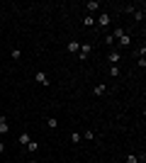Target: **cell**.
Instances as JSON below:
<instances>
[{
    "label": "cell",
    "mask_w": 146,
    "mask_h": 163,
    "mask_svg": "<svg viewBox=\"0 0 146 163\" xmlns=\"http://www.w3.org/2000/svg\"><path fill=\"white\" fill-rule=\"evenodd\" d=\"M66 49H68L71 54H78V49H80V41H75V39H73V41H68V46H66Z\"/></svg>",
    "instance_id": "5b68a950"
},
{
    "label": "cell",
    "mask_w": 146,
    "mask_h": 163,
    "mask_svg": "<svg viewBox=\"0 0 146 163\" xmlns=\"http://www.w3.org/2000/svg\"><path fill=\"white\" fill-rule=\"evenodd\" d=\"M46 127H49V129H56V127H59L56 117H49V119H46Z\"/></svg>",
    "instance_id": "9c48e42d"
},
{
    "label": "cell",
    "mask_w": 146,
    "mask_h": 163,
    "mask_svg": "<svg viewBox=\"0 0 146 163\" xmlns=\"http://www.w3.org/2000/svg\"><path fill=\"white\" fill-rule=\"evenodd\" d=\"M2 151H5V146H2V144H0V153H2Z\"/></svg>",
    "instance_id": "ac0fdd59"
},
{
    "label": "cell",
    "mask_w": 146,
    "mask_h": 163,
    "mask_svg": "<svg viewBox=\"0 0 146 163\" xmlns=\"http://www.w3.org/2000/svg\"><path fill=\"white\" fill-rule=\"evenodd\" d=\"M129 44H132V37H129V34L119 37V46H129Z\"/></svg>",
    "instance_id": "52a82bcc"
},
{
    "label": "cell",
    "mask_w": 146,
    "mask_h": 163,
    "mask_svg": "<svg viewBox=\"0 0 146 163\" xmlns=\"http://www.w3.org/2000/svg\"><path fill=\"white\" fill-rule=\"evenodd\" d=\"M29 141H32V139H29V134H27V131H22V134H20V144H25V146H27Z\"/></svg>",
    "instance_id": "30bf717a"
},
{
    "label": "cell",
    "mask_w": 146,
    "mask_h": 163,
    "mask_svg": "<svg viewBox=\"0 0 146 163\" xmlns=\"http://www.w3.org/2000/svg\"><path fill=\"white\" fill-rule=\"evenodd\" d=\"M36 149H39V144H34V141H29V144H27V151H32V153H34Z\"/></svg>",
    "instance_id": "5bb4252c"
},
{
    "label": "cell",
    "mask_w": 146,
    "mask_h": 163,
    "mask_svg": "<svg viewBox=\"0 0 146 163\" xmlns=\"http://www.w3.org/2000/svg\"><path fill=\"white\" fill-rule=\"evenodd\" d=\"M127 163H139V158H136L134 153H129V156H127Z\"/></svg>",
    "instance_id": "e0dca14e"
},
{
    "label": "cell",
    "mask_w": 146,
    "mask_h": 163,
    "mask_svg": "<svg viewBox=\"0 0 146 163\" xmlns=\"http://www.w3.org/2000/svg\"><path fill=\"white\" fill-rule=\"evenodd\" d=\"M119 59H122V54H119L117 49H112V51H110V54H107V61H110V64H117Z\"/></svg>",
    "instance_id": "3957f363"
},
{
    "label": "cell",
    "mask_w": 146,
    "mask_h": 163,
    "mask_svg": "<svg viewBox=\"0 0 146 163\" xmlns=\"http://www.w3.org/2000/svg\"><path fill=\"white\" fill-rule=\"evenodd\" d=\"M29 163H39V161H29Z\"/></svg>",
    "instance_id": "d6986e66"
},
{
    "label": "cell",
    "mask_w": 146,
    "mask_h": 163,
    "mask_svg": "<svg viewBox=\"0 0 146 163\" xmlns=\"http://www.w3.org/2000/svg\"><path fill=\"white\" fill-rule=\"evenodd\" d=\"M85 7H88V10H90V12H95V10H98V7H100V5H98V2H95V0H90V2H88V5H85Z\"/></svg>",
    "instance_id": "4fadbf2b"
},
{
    "label": "cell",
    "mask_w": 146,
    "mask_h": 163,
    "mask_svg": "<svg viewBox=\"0 0 146 163\" xmlns=\"http://www.w3.org/2000/svg\"><path fill=\"white\" fill-rule=\"evenodd\" d=\"M71 141H73V144H78V141H80V134H78V131H73V134H71Z\"/></svg>",
    "instance_id": "2e32d148"
},
{
    "label": "cell",
    "mask_w": 146,
    "mask_h": 163,
    "mask_svg": "<svg viewBox=\"0 0 146 163\" xmlns=\"http://www.w3.org/2000/svg\"><path fill=\"white\" fill-rule=\"evenodd\" d=\"M90 51H93V46H90V44H80V49H78V56H80V61H85V59L90 56Z\"/></svg>",
    "instance_id": "6da1fadb"
},
{
    "label": "cell",
    "mask_w": 146,
    "mask_h": 163,
    "mask_svg": "<svg viewBox=\"0 0 146 163\" xmlns=\"http://www.w3.org/2000/svg\"><path fill=\"white\" fill-rule=\"evenodd\" d=\"M93 93H95V95H105V93H107V85H95Z\"/></svg>",
    "instance_id": "ba28073f"
},
{
    "label": "cell",
    "mask_w": 146,
    "mask_h": 163,
    "mask_svg": "<svg viewBox=\"0 0 146 163\" xmlns=\"http://www.w3.org/2000/svg\"><path fill=\"white\" fill-rule=\"evenodd\" d=\"M10 56H12V59H15V61H17V59H20V56H22V51H20V49H12V54H10Z\"/></svg>",
    "instance_id": "9a60e30c"
},
{
    "label": "cell",
    "mask_w": 146,
    "mask_h": 163,
    "mask_svg": "<svg viewBox=\"0 0 146 163\" xmlns=\"http://www.w3.org/2000/svg\"><path fill=\"white\" fill-rule=\"evenodd\" d=\"M134 20H136V22L144 20V7H141V10H134Z\"/></svg>",
    "instance_id": "7c38bea8"
},
{
    "label": "cell",
    "mask_w": 146,
    "mask_h": 163,
    "mask_svg": "<svg viewBox=\"0 0 146 163\" xmlns=\"http://www.w3.org/2000/svg\"><path fill=\"white\" fill-rule=\"evenodd\" d=\"M124 27H117V29H114V34H112V39H119V37H124Z\"/></svg>",
    "instance_id": "8fae6325"
},
{
    "label": "cell",
    "mask_w": 146,
    "mask_h": 163,
    "mask_svg": "<svg viewBox=\"0 0 146 163\" xmlns=\"http://www.w3.org/2000/svg\"><path fill=\"white\" fill-rule=\"evenodd\" d=\"M34 78H36V83H41V85H49V78H46V73H44V71H36Z\"/></svg>",
    "instance_id": "7a4b0ae2"
},
{
    "label": "cell",
    "mask_w": 146,
    "mask_h": 163,
    "mask_svg": "<svg viewBox=\"0 0 146 163\" xmlns=\"http://www.w3.org/2000/svg\"><path fill=\"white\" fill-rule=\"evenodd\" d=\"M110 20H112V17H110L107 12H102V15L98 17V25H100V27H107V25H110Z\"/></svg>",
    "instance_id": "277c9868"
},
{
    "label": "cell",
    "mask_w": 146,
    "mask_h": 163,
    "mask_svg": "<svg viewBox=\"0 0 146 163\" xmlns=\"http://www.w3.org/2000/svg\"><path fill=\"white\" fill-rule=\"evenodd\" d=\"M10 131V124H7V119L5 117H0V134H7Z\"/></svg>",
    "instance_id": "8992f818"
}]
</instances>
